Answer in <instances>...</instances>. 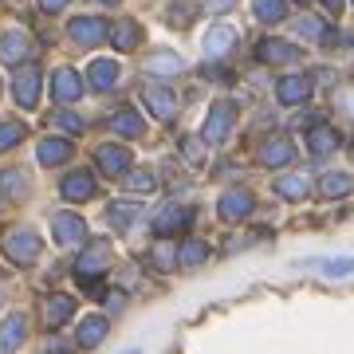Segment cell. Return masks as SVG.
<instances>
[{
  "label": "cell",
  "mask_w": 354,
  "mask_h": 354,
  "mask_svg": "<svg viewBox=\"0 0 354 354\" xmlns=\"http://www.w3.org/2000/svg\"><path fill=\"white\" fill-rule=\"evenodd\" d=\"M127 354H138V351H127Z\"/></svg>",
  "instance_id": "cell-45"
},
{
  "label": "cell",
  "mask_w": 354,
  "mask_h": 354,
  "mask_svg": "<svg viewBox=\"0 0 354 354\" xmlns=\"http://www.w3.org/2000/svg\"><path fill=\"white\" fill-rule=\"evenodd\" d=\"M295 32H299V36H315V39H330L323 20H311V16H299V20H295Z\"/></svg>",
  "instance_id": "cell-33"
},
{
  "label": "cell",
  "mask_w": 354,
  "mask_h": 354,
  "mask_svg": "<svg viewBox=\"0 0 354 354\" xmlns=\"http://www.w3.org/2000/svg\"><path fill=\"white\" fill-rule=\"evenodd\" d=\"M64 4H67V0H39V8H44V12H59Z\"/></svg>",
  "instance_id": "cell-41"
},
{
  "label": "cell",
  "mask_w": 354,
  "mask_h": 354,
  "mask_svg": "<svg viewBox=\"0 0 354 354\" xmlns=\"http://www.w3.org/2000/svg\"><path fill=\"white\" fill-rule=\"evenodd\" d=\"M127 189L150 193V189H153V174H146V169H134V174H127Z\"/></svg>",
  "instance_id": "cell-35"
},
{
  "label": "cell",
  "mask_w": 354,
  "mask_h": 354,
  "mask_svg": "<svg viewBox=\"0 0 354 354\" xmlns=\"http://www.w3.org/2000/svg\"><path fill=\"white\" fill-rule=\"evenodd\" d=\"M311 268H319L323 276H354V256H339V260H315Z\"/></svg>",
  "instance_id": "cell-31"
},
{
  "label": "cell",
  "mask_w": 354,
  "mask_h": 354,
  "mask_svg": "<svg viewBox=\"0 0 354 354\" xmlns=\"http://www.w3.org/2000/svg\"><path fill=\"white\" fill-rule=\"evenodd\" d=\"M260 162L264 165H291L295 162V146H291V138H268L264 146H260Z\"/></svg>",
  "instance_id": "cell-12"
},
{
  "label": "cell",
  "mask_w": 354,
  "mask_h": 354,
  "mask_svg": "<svg viewBox=\"0 0 354 354\" xmlns=\"http://www.w3.org/2000/svg\"><path fill=\"white\" fill-rule=\"evenodd\" d=\"M169 16H174V24H185V20H189V4H177Z\"/></svg>",
  "instance_id": "cell-40"
},
{
  "label": "cell",
  "mask_w": 354,
  "mask_h": 354,
  "mask_svg": "<svg viewBox=\"0 0 354 354\" xmlns=\"http://www.w3.org/2000/svg\"><path fill=\"white\" fill-rule=\"evenodd\" d=\"M64 197L67 201H91L95 197V177L87 169H75L71 177H64Z\"/></svg>",
  "instance_id": "cell-13"
},
{
  "label": "cell",
  "mask_w": 354,
  "mask_h": 354,
  "mask_svg": "<svg viewBox=\"0 0 354 354\" xmlns=\"http://www.w3.org/2000/svg\"><path fill=\"white\" fill-rule=\"evenodd\" d=\"M39 252H44V241L32 228H16V232L4 236V256L12 264H32V260H39Z\"/></svg>",
  "instance_id": "cell-1"
},
{
  "label": "cell",
  "mask_w": 354,
  "mask_h": 354,
  "mask_svg": "<svg viewBox=\"0 0 354 354\" xmlns=\"http://www.w3.org/2000/svg\"><path fill=\"white\" fill-rule=\"evenodd\" d=\"M55 122H59L64 130H71V134H79V130H83V118H75V114H55Z\"/></svg>",
  "instance_id": "cell-38"
},
{
  "label": "cell",
  "mask_w": 354,
  "mask_h": 354,
  "mask_svg": "<svg viewBox=\"0 0 354 354\" xmlns=\"http://www.w3.org/2000/svg\"><path fill=\"white\" fill-rule=\"evenodd\" d=\"M319 193H323V197H346V193H354V177L327 174L323 181H319Z\"/></svg>",
  "instance_id": "cell-26"
},
{
  "label": "cell",
  "mask_w": 354,
  "mask_h": 354,
  "mask_svg": "<svg viewBox=\"0 0 354 354\" xmlns=\"http://www.w3.org/2000/svg\"><path fill=\"white\" fill-rule=\"evenodd\" d=\"M142 99H146V106H150L153 118H162V122H169V118L177 114V99H174V91L158 87V83L142 87Z\"/></svg>",
  "instance_id": "cell-5"
},
{
  "label": "cell",
  "mask_w": 354,
  "mask_h": 354,
  "mask_svg": "<svg viewBox=\"0 0 354 354\" xmlns=\"http://www.w3.org/2000/svg\"><path fill=\"white\" fill-rule=\"evenodd\" d=\"M225 4H232V0H209V8H225Z\"/></svg>",
  "instance_id": "cell-43"
},
{
  "label": "cell",
  "mask_w": 354,
  "mask_h": 354,
  "mask_svg": "<svg viewBox=\"0 0 354 354\" xmlns=\"http://www.w3.org/2000/svg\"><path fill=\"white\" fill-rule=\"evenodd\" d=\"M51 228H55V241L64 244V248H79V244L87 241V225L75 213H59L51 221Z\"/></svg>",
  "instance_id": "cell-3"
},
{
  "label": "cell",
  "mask_w": 354,
  "mask_h": 354,
  "mask_svg": "<svg viewBox=\"0 0 354 354\" xmlns=\"http://www.w3.org/2000/svg\"><path fill=\"white\" fill-rule=\"evenodd\" d=\"M36 158H39V165H59V162H67V158H71V142L44 138V142H39V150H36Z\"/></svg>",
  "instance_id": "cell-19"
},
{
  "label": "cell",
  "mask_w": 354,
  "mask_h": 354,
  "mask_svg": "<svg viewBox=\"0 0 354 354\" xmlns=\"http://www.w3.org/2000/svg\"><path fill=\"white\" fill-rule=\"evenodd\" d=\"M276 95H279V102H288V106H299V102L311 99V79H307V75H288V79H279Z\"/></svg>",
  "instance_id": "cell-8"
},
{
  "label": "cell",
  "mask_w": 354,
  "mask_h": 354,
  "mask_svg": "<svg viewBox=\"0 0 354 354\" xmlns=\"http://www.w3.org/2000/svg\"><path fill=\"white\" fill-rule=\"evenodd\" d=\"M71 39L75 44H83V48H91V44H99L102 36H111V28L102 24V20H95V16H79V20H71Z\"/></svg>",
  "instance_id": "cell-7"
},
{
  "label": "cell",
  "mask_w": 354,
  "mask_h": 354,
  "mask_svg": "<svg viewBox=\"0 0 354 354\" xmlns=\"http://www.w3.org/2000/svg\"><path fill=\"white\" fill-rule=\"evenodd\" d=\"M102 4H118V0H102Z\"/></svg>",
  "instance_id": "cell-44"
},
{
  "label": "cell",
  "mask_w": 354,
  "mask_h": 354,
  "mask_svg": "<svg viewBox=\"0 0 354 354\" xmlns=\"http://www.w3.org/2000/svg\"><path fill=\"white\" fill-rule=\"evenodd\" d=\"M55 354H64V351H55Z\"/></svg>",
  "instance_id": "cell-46"
},
{
  "label": "cell",
  "mask_w": 354,
  "mask_h": 354,
  "mask_svg": "<svg viewBox=\"0 0 354 354\" xmlns=\"http://www.w3.org/2000/svg\"><path fill=\"white\" fill-rule=\"evenodd\" d=\"M102 339H106V319H102V315L83 319V327H79V346L91 351V346H99Z\"/></svg>",
  "instance_id": "cell-25"
},
{
  "label": "cell",
  "mask_w": 354,
  "mask_h": 354,
  "mask_svg": "<svg viewBox=\"0 0 354 354\" xmlns=\"http://www.w3.org/2000/svg\"><path fill=\"white\" fill-rule=\"evenodd\" d=\"M111 39H114V48L118 51H134L138 48V39H142V28L134 24V20H118V24L111 28Z\"/></svg>",
  "instance_id": "cell-21"
},
{
  "label": "cell",
  "mask_w": 354,
  "mask_h": 354,
  "mask_svg": "<svg viewBox=\"0 0 354 354\" xmlns=\"http://www.w3.org/2000/svg\"><path fill=\"white\" fill-rule=\"evenodd\" d=\"M111 130L114 134H122V138H142V134H146V122H142L134 111H118L111 118Z\"/></svg>",
  "instance_id": "cell-23"
},
{
  "label": "cell",
  "mask_w": 354,
  "mask_h": 354,
  "mask_svg": "<svg viewBox=\"0 0 354 354\" xmlns=\"http://www.w3.org/2000/svg\"><path fill=\"white\" fill-rule=\"evenodd\" d=\"M95 158H99L102 174H111V177L127 174V165H130V150H127V146H99Z\"/></svg>",
  "instance_id": "cell-16"
},
{
  "label": "cell",
  "mask_w": 354,
  "mask_h": 354,
  "mask_svg": "<svg viewBox=\"0 0 354 354\" xmlns=\"http://www.w3.org/2000/svg\"><path fill=\"white\" fill-rule=\"evenodd\" d=\"M106 268H111V244H102V241L87 244V252L79 260V279H95Z\"/></svg>",
  "instance_id": "cell-6"
},
{
  "label": "cell",
  "mask_w": 354,
  "mask_h": 354,
  "mask_svg": "<svg viewBox=\"0 0 354 354\" xmlns=\"http://www.w3.org/2000/svg\"><path fill=\"white\" fill-rule=\"evenodd\" d=\"M51 95H55L59 102H75L79 95H83V79H79L71 67H59L55 79H51Z\"/></svg>",
  "instance_id": "cell-9"
},
{
  "label": "cell",
  "mask_w": 354,
  "mask_h": 354,
  "mask_svg": "<svg viewBox=\"0 0 354 354\" xmlns=\"http://www.w3.org/2000/svg\"><path fill=\"white\" fill-rule=\"evenodd\" d=\"M153 256H158V264H162V268H169L177 260V252L169 248V244H158V248H153Z\"/></svg>",
  "instance_id": "cell-39"
},
{
  "label": "cell",
  "mask_w": 354,
  "mask_h": 354,
  "mask_svg": "<svg viewBox=\"0 0 354 354\" xmlns=\"http://www.w3.org/2000/svg\"><path fill=\"white\" fill-rule=\"evenodd\" d=\"M12 91H16V102L32 111V106L39 102V67H32V64H24V67H20V71H16Z\"/></svg>",
  "instance_id": "cell-4"
},
{
  "label": "cell",
  "mask_w": 354,
  "mask_h": 354,
  "mask_svg": "<svg viewBox=\"0 0 354 354\" xmlns=\"http://www.w3.org/2000/svg\"><path fill=\"white\" fill-rule=\"evenodd\" d=\"M28 335V323L24 315H12V319H4V327H0V354H12L20 342H24Z\"/></svg>",
  "instance_id": "cell-17"
},
{
  "label": "cell",
  "mask_w": 354,
  "mask_h": 354,
  "mask_svg": "<svg viewBox=\"0 0 354 354\" xmlns=\"http://www.w3.org/2000/svg\"><path fill=\"white\" fill-rule=\"evenodd\" d=\"M0 197H12V201L28 197V174L24 169H4V174H0Z\"/></svg>",
  "instance_id": "cell-24"
},
{
  "label": "cell",
  "mask_w": 354,
  "mask_h": 354,
  "mask_svg": "<svg viewBox=\"0 0 354 354\" xmlns=\"http://www.w3.org/2000/svg\"><path fill=\"white\" fill-rule=\"evenodd\" d=\"M177 260H181L185 268H197V264H205V260H209V248H205L201 241H189V244H181Z\"/></svg>",
  "instance_id": "cell-32"
},
{
  "label": "cell",
  "mask_w": 354,
  "mask_h": 354,
  "mask_svg": "<svg viewBox=\"0 0 354 354\" xmlns=\"http://www.w3.org/2000/svg\"><path fill=\"white\" fill-rule=\"evenodd\" d=\"M256 55H260L264 64H295V59H299V48H291L288 39H260Z\"/></svg>",
  "instance_id": "cell-10"
},
{
  "label": "cell",
  "mask_w": 354,
  "mask_h": 354,
  "mask_svg": "<svg viewBox=\"0 0 354 354\" xmlns=\"http://www.w3.org/2000/svg\"><path fill=\"white\" fill-rule=\"evenodd\" d=\"M87 75H91V87L95 91H111L114 83H118V64H114V59H95Z\"/></svg>",
  "instance_id": "cell-20"
},
{
  "label": "cell",
  "mask_w": 354,
  "mask_h": 354,
  "mask_svg": "<svg viewBox=\"0 0 354 354\" xmlns=\"http://www.w3.org/2000/svg\"><path fill=\"white\" fill-rule=\"evenodd\" d=\"M181 55H174V51H162V55H150L146 59V71H153V75H177L181 71Z\"/></svg>",
  "instance_id": "cell-27"
},
{
  "label": "cell",
  "mask_w": 354,
  "mask_h": 354,
  "mask_svg": "<svg viewBox=\"0 0 354 354\" xmlns=\"http://www.w3.org/2000/svg\"><path fill=\"white\" fill-rule=\"evenodd\" d=\"M71 315H75V299L71 295H48L44 299V323L48 327H64Z\"/></svg>",
  "instance_id": "cell-11"
},
{
  "label": "cell",
  "mask_w": 354,
  "mask_h": 354,
  "mask_svg": "<svg viewBox=\"0 0 354 354\" xmlns=\"http://www.w3.org/2000/svg\"><path fill=\"white\" fill-rule=\"evenodd\" d=\"M232 44H236V32H232L228 24H213L209 36H205V51H209V55H225Z\"/></svg>",
  "instance_id": "cell-22"
},
{
  "label": "cell",
  "mask_w": 354,
  "mask_h": 354,
  "mask_svg": "<svg viewBox=\"0 0 354 354\" xmlns=\"http://www.w3.org/2000/svg\"><path fill=\"white\" fill-rule=\"evenodd\" d=\"M276 193H279V197H288V201H304V197H307V177H304V174L279 177V181H276Z\"/></svg>",
  "instance_id": "cell-28"
},
{
  "label": "cell",
  "mask_w": 354,
  "mask_h": 354,
  "mask_svg": "<svg viewBox=\"0 0 354 354\" xmlns=\"http://www.w3.org/2000/svg\"><path fill=\"white\" fill-rule=\"evenodd\" d=\"M307 142H311V150L315 153H330V150H339V134L330 127H315L311 134H307Z\"/></svg>",
  "instance_id": "cell-29"
},
{
  "label": "cell",
  "mask_w": 354,
  "mask_h": 354,
  "mask_svg": "<svg viewBox=\"0 0 354 354\" xmlns=\"http://www.w3.org/2000/svg\"><path fill=\"white\" fill-rule=\"evenodd\" d=\"M327 4V12H342V0H323Z\"/></svg>",
  "instance_id": "cell-42"
},
{
  "label": "cell",
  "mask_w": 354,
  "mask_h": 354,
  "mask_svg": "<svg viewBox=\"0 0 354 354\" xmlns=\"http://www.w3.org/2000/svg\"><path fill=\"white\" fill-rule=\"evenodd\" d=\"M20 138H24V127L20 122H0V150H12Z\"/></svg>",
  "instance_id": "cell-34"
},
{
  "label": "cell",
  "mask_w": 354,
  "mask_h": 354,
  "mask_svg": "<svg viewBox=\"0 0 354 354\" xmlns=\"http://www.w3.org/2000/svg\"><path fill=\"white\" fill-rule=\"evenodd\" d=\"M181 150H185V158H189L193 165H201V162H205V146H201L197 138H185V142H181Z\"/></svg>",
  "instance_id": "cell-37"
},
{
  "label": "cell",
  "mask_w": 354,
  "mask_h": 354,
  "mask_svg": "<svg viewBox=\"0 0 354 354\" xmlns=\"http://www.w3.org/2000/svg\"><path fill=\"white\" fill-rule=\"evenodd\" d=\"M232 122H236V106L232 102H213V111H209V118H205V142H225L228 130H232Z\"/></svg>",
  "instance_id": "cell-2"
},
{
  "label": "cell",
  "mask_w": 354,
  "mask_h": 354,
  "mask_svg": "<svg viewBox=\"0 0 354 354\" xmlns=\"http://www.w3.org/2000/svg\"><path fill=\"white\" fill-rule=\"evenodd\" d=\"M252 193H244V189H236V193H225L221 197V216L225 221H244V216L252 213Z\"/></svg>",
  "instance_id": "cell-15"
},
{
  "label": "cell",
  "mask_w": 354,
  "mask_h": 354,
  "mask_svg": "<svg viewBox=\"0 0 354 354\" xmlns=\"http://www.w3.org/2000/svg\"><path fill=\"white\" fill-rule=\"evenodd\" d=\"M252 12H256L260 24H279V20H283V0H256Z\"/></svg>",
  "instance_id": "cell-30"
},
{
  "label": "cell",
  "mask_w": 354,
  "mask_h": 354,
  "mask_svg": "<svg viewBox=\"0 0 354 354\" xmlns=\"http://www.w3.org/2000/svg\"><path fill=\"white\" fill-rule=\"evenodd\" d=\"M189 221H193L189 209H181V205H165L162 213L153 216V228H158L162 236H169V232H177V228H185Z\"/></svg>",
  "instance_id": "cell-14"
},
{
  "label": "cell",
  "mask_w": 354,
  "mask_h": 354,
  "mask_svg": "<svg viewBox=\"0 0 354 354\" xmlns=\"http://www.w3.org/2000/svg\"><path fill=\"white\" fill-rule=\"evenodd\" d=\"M134 216H138V205H114V209H111V225L114 228H127Z\"/></svg>",
  "instance_id": "cell-36"
},
{
  "label": "cell",
  "mask_w": 354,
  "mask_h": 354,
  "mask_svg": "<svg viewBox=\"0 0 354 354\" xmlns=\"http://www.w3.org/2000/svg\"><path fill=\"white\" fill-rule=\"evenodd\" d=\"M28 51H32V39H28V32H8V36L0 39V55H4L8 64H20V59H28Z\"/></svg>",
  "instance_id": "cell-18"
}]
</instances>
